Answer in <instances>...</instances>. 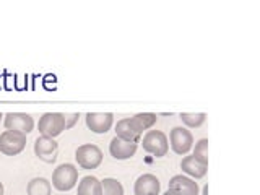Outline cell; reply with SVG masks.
Segmentation results:
<instances>
[{
  "label": "cell",
  "instance_id": "obj_1",
  "mask_svg": "<svg viewBox=\"0 0 260 195\" xmlns=\"http://www.w3.org/2000/svg\"><path fill=\"white\" fill-rule=\"evenodd\" d=\"M77 182H78V169L73 165H70V162H65V165H60L57 169H54L52 185L57 190L67 192L73 189Z\"/></svg>",
  "mask_w": 260,
  "mask_h": 195
},
{
  "label": "cell",
  "instance_id": "obj_2",
  "mask_svg": "<svg viewBox=\"0 0 260 195\" xmlns=\"http://www.w3.org/2000/svg\"><path fill=\"white\" fill-rule=\"evenodd\" d=\"M142 145L145 151L154 154L156 158L166 156V153L169 150L168 137L165 132H161V130H148V132L143 135Z\"/></svg>",
  "mask_w": 260,
  "mask_h": 195
},
{
  "label": "cell",
  "instance_id": "obj_3",
  "mask_svg": "<svg viewBox=\"0 0 260 195\" xmlns=\"http://www.w3.org/2000/svg\"><path fill=\"white\" fill-rule=\"evenodd\" d=\"M75 159L83 169H96L103 162V151L93 143L81 145L75 151Z\"/></svg>",
  "mask_w": 260,
  "mask_h": 195
},
{
  "label": "cell",
  "instance_id": "obj_4",
  "mask_svg": "<svg viewBox=\"0 0 260 195\" xmlns=\"http://www.w3.org/2000/svg\"><path fill=\"white\" fill-rule=\"evenodd\" d=\"M26 146V135L21 132H15V130H5L0 135V153L7 154V156H15L24 150Z\"/></svg>",
  "mask_w": 260,
  "mask_h": 195
},
{
  "label": "cell",
  "instance_id": "obj_5",
  "mask_svg": "<svg viewBox=\"0 0 260 195\" xmlns=\"http://www.w3.org/2000/svg\"><path fill=\"white\" fill-rule=\"evenodd\" d=\"M4 117V125L7 130H15V132L26 135L35 128V120L26 112H8Z\"/></svg>",
  "mask_w": 260,
  "mask_h": 195
},
{
  "label": "cell",
  "instance_id": "obj_6",
  "mask_svg": "<svg viewBox=\"0 0 260 195\" xmlns=\"http://www.w3.org/2000/svg\"><path fill=\"white\" fill-rule=\"evenodd\" d=\"M38 127H39V132L46 137L55 138L57 135H60L65 130L62 112H46L44 116L39 119Z\"/></svg>",
  "mask_w": 260,
  "mask_h": 195
},
{
  "label": "cell",
  "instance_id": "obj_7",
  "mask_svg": "<svg viewBox=\"0 0 260 195\" xmlns=\"http://www.w3.org/2000/svg\"><path fill=\"white\" fill-rule=\"evenodd\" d=\"M169 142H171V148L174 150V153L187 154L192 148L193 137L190 134V130H187L184 127H174L169 134Z\"/></svg>",
  "mask_w": 260,
  "mask_h": 195
},
{
  "label": "cell",
  "instance_id": "obj_8",
  "mask_svg": "<svg viewBox=\"0 0 260 195\" xmlns=\"http://www.w3.org/2000/svg\"><path fill=\"white\" fill-rule=\"evenodd\" d=\"M35 153L44 162H54L57 159V153H59V143L52 137L41 135L35 142Z\"/></svg>",
  "mask_w": 260,
  "mask_h": 195
},
{
  "label": "cell",
  "instance_id": "obj_9",
  "mask_svg": "<svg viewBox=\"0 0 260 195\" xmlns=\"http://www.w3.org/2000/svg\"><path fill=\"white\" fill-rule=\"evenodd\" d=\"M114 124V116L111 112H88L86 114V125L94 134L109 132Z\"/></svg>",
  "mask_w": 260,
  "mask_h": 195
},
{
  "label": "cell",
  "instance_id": "obj_10",
  "mask_svg": "<svg viewBox=\"0 0 260 195\" xmlns=\"http://www.w3.org/2000/svg\"><path fill=\"white\" fill-rule=\"evenodd\" d=\"M161 190V182L154 174H142L135 181V195H158Z\"/></svg>",
  "mask_w": 260,
  "mask_h": 195
},
{
  "label": "cell",
  "instance_id": "obj_11",
  "mask_svg": "<svg viewBox=\"0 0 260 195\" xmlns=\"http://www.w3.org/2000/svg\"><path fill=\"white\" fill-rule=\"evenodd\" d=\"M109 151L112 154V158H116V159H128L137 153V143L125 142V140H120L117 137H114L109 143Z\"/></svg>",
  "mask_w": 260,
  "mask_h": 195
},
{
  "label": "cell",
  "instance_id": "obj_12",
  "mask_svg": "<svg viewBox=\"0 0 260 195\" xmlns=\"http://www.w3.org/2000/svg\"><path fill=\"white\" fill-rule=\"evenodd\" d=\"M116 137L120 138V140H125V142L138 143V142H140L142 134L135 128V125L132 124L130 117H127V119H122V120L117 122V125H116Z\"/></svg>",
  "mask_w": 260,
  "mask_h": 195
},
{
  "label": "cell",
  "instance_id": "obj_13",
  "mask_svg": "<svg viewBox=\"0 0 260 195\" xmlns=\"http://www.w3.org/2000/svg\"><path fill=\"white\" fill-rule=\"evenodd\" d=\"M169 189L179 190L185 195H199V184L190 177H185L182 174L174 176L169 181Z\"/></svg>",
  "mask_w": 260,
  "mask_h": 195
},
{
  "label": "cell",
  "instance_id": "obj_14",
  "mask_svg": "<svg viewBox=\"0 0 260 195\" xmlns=\"http://www.w3.org/2000/svg\"><path fill=\"white\" fill-rule=\"evenodd\" d=\"M181 169L184 171L185 174H189L190 177H195V179H200L207 174L208 171V166L203 165V162H200L199 159L193 158V154H190V156H185L181 162Z\"/></svg>",
  "mask_w": 260,
  "mask_h": 195
},
{
  "label": "cell",
  "instance_id": "obj_15",
  "mask_svg": "<svg viewBox=\"0 0 260 195\" xmlns=\"http://www.w3.org/2000/svg\"><path fill=\"white\" fill-rule=\"evenodd\" d=\"M77 195H103L101 181L94 176H85L78 184Z\"/></svg>",
  "mask_w": 260,
  "mask_h": 195
},
{
  "label": "cell",
  "instance_id": "obj_16",
  "mask_svg": "<svg viewBox=\"0 0 260 195\" xmlns=\"http://www.w3.org/2000/svg\"><path fill=\"white\" fill-rule=\"evenodd\" d=\"M130 120H132V124L135 125L138 132L143 134V130H148L156 124L158 117H156V114H153V112H138L134 117H130Z\"/></svg>",
  "mask_w": 260,
  "mask_h": 195
},
{
  "label": "cell",
  "instance_id": "obj_17",
  "mask_svg": "<svg viewBox=\"0 0 260 195\" xmlns=\"http://www.w3.org/2000/svg\"><path fill=\"white\" fill-rule=\"evenodd\" d=\"M28 195H51V182L44 177H35L28 182Z\"/></svg>",
  "mask_w": 260,
  "mask_h": 195
},
{
  "label": "cell",
  "instance_id": "obj_18",
  "mask_svg": "<svg viewBox=\"0 0 260 195\" xmlns=\"http://www.w3.org/2000/svg\"><path fill=\"white\" fill-rule=\"evenodd\" d=\"M181 119L187 127L197 128L205 122L207 114L205 112H181Z\"/></svg>",
  "mask_w": 260,
  "mask_h": 195
},
{
  "label": "cell",
  "instance_id": "obj_19",
  "mask_svg": "<svg viewBox=\"0 0 260 195\" xmlns=\"http://www.w3.org/2000/svg\"><path fill=\"white\" fill-rule=\"evenodd\" d=\"M103 187V195H124V187L117 181V179L106 177L104 181H101Z\"/></svg>",
  "mask_w": 260,
  "mask_h": 195
},
{
  "label": "cell",
  "instance_id": "obj_20",
  "mask_svg": "<svg viewBox=\"0 0 260 195\" xmlns=\"http://www.w3.org/2000/svg\"><path fill=\"white\" fill-rule=\"evenodd\" d=\"M193 158L208 166V140L207 138H202V140L197 142L193 150Z\"/></svg>",
  "mask_w": 260,
  "mask_h": 195
},
{
  "label": "cell",
  "instance_id": "obj_21",
  "mask_svg": "<svg viewBox=\"0 0 260 195\" xmlns=\"http://www.w3.org/2000/svg\"><path fill=\"white\" fill-rule=\"evenodd\" d=\"M62 117H63L65 130H69V128H72L78 122L80 114L78 112H62Z\"/></svg>",
  "mask_w": 260,
  "mask_h": 195
},
{
  "label": "cell",
  "instance_id": "obj_22",
  "mask_svg": "<svg viewBox=\"0 0 260 195\" xmlns=\"http://www.w3.org/2000/svg\"><path fill=\"white\" fill-rule=\"evenodd\" d=\"M165 195H185V193L179 192V190H174V189H168V190L165 192Z\"/></svg>",
  "mask_w": 260,
  "mask_h": 195
},
{
  "label": "cell",
  "instance_id": "obj_23",
  "mask_svg": "<svg viewBox=\"0 0 260 195\" xmlns=\"http://www.w3.org/2000/svg\"><path fill=\"white\" fill-rule=\"evenodd\" d=\"M203 195H208V185L203 187Z\"/></svg>",
  "mask_w": 260,
  "mask_h": 195
},
{
  "label": "cell",
  "instance_id": "obj_24",
  "mask_svg": "<svg viewBox=\"0 0 260 195\" xmlns=\"http://www.w3.org/2000/svg\"><path fill=\"white\" fill-rule=\"evenodd\" d=\"M0 195H4V184L0 182Z\"/></svg>",
  "mask_w": 260,
  "mask_h": 195
},
{
  "label": "cell",
  "instance_id": "obj_25",
  "mask_svg": "<svg viewBox=\"0 0 260 195\" xmlns=\"http://www.w3.org/2000/svg\"><path fill=\"white\" fill-rule=\"evenodd\" d=\"M2 117H4V114H2V112H0V122H2Z\"/></svg>",
  "mask_w": 260,
  "mask_h": 195
}]
</instances>
